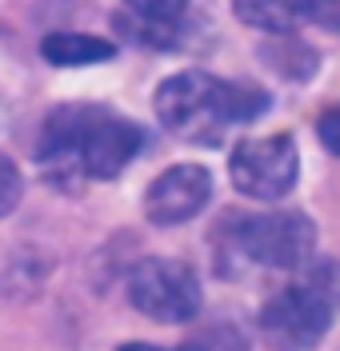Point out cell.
Segmentation results:
<instances>
[{
    "label": "cell",
    "instance_id": "cell-1",
    "mask_svg": "<svg viewBox=\"0 0 340 351\" xmlns=\"http://www.w3.org/2000/svg\"><path fill=\"white\" fill-rule=\"evenodd\" d=\"M144 148V128L100 104H60L48 112L41 160L52 172H84L113 180Z\"/></svg>",
    "mask_w": 340,
    "mask_h": 351
},
{
    "label": "cell",
    "instance_id": "cell-6",
    "mask_svg": "<svg viewBox=\"0 0 340 351\" xmlns=\"http://www.w3.org/2000/svg\"><path fill=\"white\" fill-rule=\"evenodd\" d=\"M236 252L264 267H304L317 243V223L304 212H264L236 223Z\"/></svg>",
    "mask_w": 340,
    "mask_h": 351
},
{
    "label": "cell",
    "instance_id": "cell-12",
    "mask_svg": "<svg viewBox=\"0 0 340 351\" xmlns=\"http://www.w3.org/2000/svg\"><path fill=\"white\" fill-rule=\"evenodd\" d=\"M228 108H232V124H249L269 108V92L260 84H249V80H240V84L228 80Z\"/></svg>",
    "mask_w": 340,
    "mask_h": 351
},
{
    "label": "cell",
    "instance_id": "cell-7",
    "mask_svg": "<svg viewBox=\"0 0 340 351\" xmlns=\"http://www.w3.org/2000/svg\"><path fill=\"white\" fill-rule=\"evenodd\" d=\"M212 199V176L201 164H177L148 184L144 192V216L160 228H177L196 219Z\"/></svg>",
    "mask_w": 340,
    "mask_h": 351
},
{
    "label": "cell",
    "instance_id": "cell-11",
    "mask_svg": "<svg viewBox=\"0 0 340 351\" xmlns=\"http://www.w3.org/2000/svg\"><path fill=\"white\" fill-rule=\"evenodd\" d=\"M113 24L124 40L140 44V48H152V52H181V28H177V24L144 21V16H136V12H116Z\"/></svg>",
    "mask_w": 340,
    "mask_h": 351
},
{
    "label": "cell",
    "instance_id": "cell-9",
    "mask_svg": "<svg viewBox=\"0 0 340 351\" xmlns=\"http://www.w3.org/2000/svg\"><path fill=\"white\" fill-rule=\"evenodd\" d=\"M41 56L48 64L60 68H80V64H104L116 56L113 40H100V36H89V32H52L41 44Z\"/></svg>",
    "mask_w": 340,
    "mask_h": 351
},
{
    "label": "cell",
    "instance_id": "cell-14",
    "mask_svg": "<svg viewBox=\"0 0 340 351\" xmlns=\"http://www.w3.org/2000/svg\"><path fill=\"white\" fill-rule=\"evenodd\" d=\"M24 196V180H21V168L0 152V219L8 216Z\"/></svg>",
    "mask_w": 340,
    "mask_h": 351
},
{
    "label": "cell",
    "instance_id": "cell-16",
    "mask_svg": "<svg viewBox=\"0 0 340 351\" xmlns=\"http://www.w3.org/2000/svg\"><path fill=\"white\" fill-rule=\"evenodd\" d=\"M313 21L324 32H340V0H317L313 4Z\"/></svg>",
    "mask_w": 340,
    "mask_h": 351
},
{
    "label": "cell",
    "instance_id": "cell-15",
    "mask_svg": "<svg viewBox=\"0 0 340 351\" xmlns=\"http://www.w3.org/2000/svg\"><path fill=\"white\" fill-rule=\"evenodd\" d=\"M317 136H320V144H324L328 152L340 156V104H332V108L320 112V120H317Z\"/></svg>",
    "mask_w": 340,
    "mask_h": 351
},
{
    "label": "cell",
    "instance_id": "cell-8",
    "mask_svg": "<svg viewBox=\"0 0 340 351\" xmlns=\"http://www.w3.org/2000/svg\"><path fill=\"white\" fill-rule=\"evenodd\" d=\"M313 4L317 0H232V12L252 28L280 36L293 32L296 24L313 21Z\"/></svg>",
    "mask_w": 340,
    "mask_h": 351
},
{
    "label": "cell",
    "instance_id": "cell-5",
    "mask_svg": "<svg viewBox=\"0 0 340 351\" xmlns=\"http://www.w3.org/2000/svg\"><path fill=\"white\" fill-rule=\"evenodd\" d=\"M228 172H232L236 192L272 204V199L293 192L296 172H300V152H296L288 132L260 136V140H240L232 160H228Z\"/></svg>",
    "mask_w": 340,
    "mask_h": 351
},
{
    "label": "cell",
    "instance_id": "cell-3",
    "mask_svg": "<svg viewBox=\"0 0 340 351\" xmlns=\"http://www.w3.org/2000/svg\"><path fill=\"white\" fill-rule=\"evenodd\" d=\"M157 120L184 144L196 148H212L225 140L228 124H232V108H228V80L208 76V72H177L168 80H160L157 96H152Z\"/></svg>",
    "mask_w": 340,
    "mask_h": 351
},
{
    "label": "cell",
    "instance_id": "cell-2",
    "mask_svg": "<svg viewBox=\"0 0 340 351\" xmlns=\"http://www.w3.org/2000/svg\"><path fill=\"white\" fill-rule=\"evenodd\" d=\"M340 263H317L296 284L276 291L260 311V331L276 351H313L332 324Z\"/></svg>",
    "mask_w": 340,
    "mask_h": 351
},
{
    "label": "cell",
    "instance_id": "cell-10",
    "mask_svg": "<svg viewBox=\"0 0 340 351\" xmlns=\"http://www.w3.org/2000/svg\"><path fill=\"white\" fill-rule=\"evenodd\" d=\"M260 60H264L276 76L296 80V84H308V80L317 76V68H320L317 52H313L304 40L288 36V32H280V36H272V40L260 44Z\"/></svg>",
    "mask_w": 340,
    "mask_h": 351
},
{
    "label": "cell",
    "instance_id": "cell-17",
    "mask_svg": "<svg viewBox=\"0 0 340 351\" xmlns=\"http://www.w3.org/2000/svg\"><path fill=\"white\" fill-rule=\"evenodd\" d=\"M120 351H160V348H148V343H128V348H120Z\"/></svg>",
    "mask_w": 340,
    "mask_h": 351
},
{
    "label": "cell",
    "instance_id": "cell-13",
    "mask_svg": "<svg viewBox=\"0 0 340 351\" xmlns=\"http://www.w3.org/2000/svg\"><path fill=\"white\" fill-rule=\"evenodd\" d=\"M136 16L144 21H164V24H181V16L188 12V0H124Z\"/></svg>",
    "mask_w": 340,
    "mask_h": 351
},
{
    "label": "cell",
    "instance_id": "cell-4",
    "mask_svg": "<svg viewBox=\"0 0 340 351\" xmlns=\"http://www.w3.org/2000/svg\"><path fill=\"white\" fill-rule=\"evenodd\" d=\"M128 300L157 324H188L201 311V280L181 260H144L128 276Z\"/></svg>",
    "mask_w": 340,
    "mask_h": 351
}]
</instances>
